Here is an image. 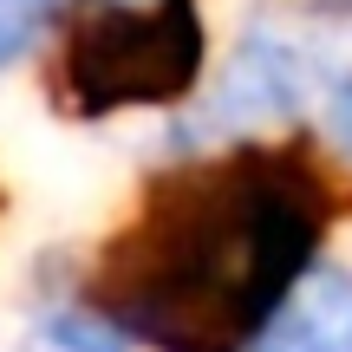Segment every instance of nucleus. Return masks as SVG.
Returning <instances> with one entry per match:
<instances>
[{
    "label": "nucleus",
    "mask_w": 352,
    "mask_h": 352,
    "mask_svg": "<svg viewBox=\"0 0 352 352\" xmlns=\"http://www.w3.org/2000/svg\"><path fill=\"white\" fill-rule=\"evenodd\" d=\"M327 183L267 144L164 170L138 215L104 241L91 307L157 352H241L314 274Z\"/></svg>",
    "instance_id": "f257e3e1"
},
{
    "label": "nucleus",
    "mask_w": 352,
    "mask_h": 352,
    "mask_svg": "<svg viewBox=\"0 0 352 352\" xmlns=\"http://www.w3.org/2000/svg\"><path fill=\"white\" fill-rule=\"evenodd\" d=\"M340 7H352V0H340Z\"/></svg>",
    "instance_id": "423d86ee"
},
{
    "label": "nucleus",
    "mask_w": 352,
    "mask_h": 352,
    "mask_svg": "<svg viewBox=\"0 0 352 352\" xmlns=\"http://www.w3.org/2000/svg\"><path fill=\"white\" fill-rule=\"evenodd\" d=\"M241 352H352V274H307Z\"/></svg>",
    "instance_id": "7ed1b4c3"
},
{
    "label": "nucleus",
    "mask_w": 352,
    "mask_h": 352,
    "mask_svg": "<svg viewBox=\"0 0 352 352\" xmlns=\"http://www.w3.org/2000/svg\"><path fill=\"white\" fill-rule=\"evenodd\" d=\"M327 138L352 157V78H340V85H333V98H327Z\"/></svg>",
    "instance_id": "39448f33"
},
{
    "label": "nucleus",
    "mask_w": 352,
    "mask_h": 352,
    "mask_svg": "<svg viewBox=\"0 0 352 352\" xmlns=\"http://www.w3.org/2000/svg\"><path fill=\"white\" fill-rule=\"evenodd\" d=\"M46 20H52V0H0V65L20 59Z\"/></svg>",
    "instance_id": "20e7f679"
},
{
    "label": "nucleus",
    "mask_w": 352,
    "mask_h": 352,
    "mask_svg": "<svg viewBox=\"0 0 352 352\" xmlns=\"http://www.w3.org/2000/svg\"><path fill=\"white\" fill-rule=\"evenodd\" d=\"M202 52L196 0H78L59 20L52 91L72 118L176 104L196 91Z\"/></svg>",
    "instance_id": "f03ea898"
}]
</instances>
